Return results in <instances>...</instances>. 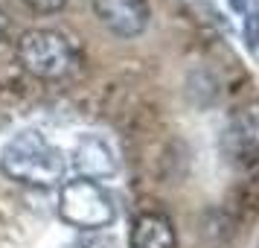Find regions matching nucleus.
Returning <instances> with one entry per match:
<instances>
[{
	"label": "nucleus",
	"mask_w": 259,
	"mask_h": 248,
	"mask_svg": "<svg viewBox=\"0 0 259 248\" xmlns=\"http://www.w3.org/2000/svg\"><path fill=\"white\" fill-rule=\"evenodd\" d=\"M0 169L18 184L56 187L64 178L67 161H64L59 146H53L41 131L26 129L21 134H15L6 143V149L0 152Z\"/></svg>",
	"instance_id": "nucleus-1"
},
{
	"label": "nucleus",
	"mask_w": 259,
	"mask_h": 248,
	"mask_svg": "<svg viewBox=\"0 0 259 248\" xmlns=\"http://www.w3.org/2000/svg\"><path fill=\"white\" fill-rule=\"evenodd\" d=\"M227 146L233 158L245 164H259V105L245 108L227 129Z\"/></svg>",
	"instance_id": "nucleus-6"
},
{
	"label": "nucleus",
	"mask_w": 259,
	"mask_h": 248,
	"mask_svg": "<svg viewBox=\"0 0 259 248\" xmlns=\"http://www.w3.org/2000/svg\"><path fill=\"white\" fill-rule=\"evenodd\" d=\"M59 216L70 228L79 231H99L117 219L114 199L99 181L91 178H73L64 181L59 193Z\"/></svg>",
	"instance_id": "nucleus-2"
},
{
	"label": "nucleus",
	"mask_w": 259,
	"mask_h": 248,
	"mask_svg": "<svg viewBox=\"0 0 259 248\" xmlns=\"http://www.w3.org/2000/svg\"><path fill=\"white\" fill-rule=\"evenodd\" d=\"M73 166L82 172L79 178H91V181L117 175V161H114L111 146L102 137H96V134H84L82 140L76 143V149H73Z\"/></svg>",
	"instance_id": "nucleus-5"
},
{
	"label": "nucleus",
	"mask_w": 259,
	"mask_h": 248,
	"mask_svg": "<svg viewBox=\"0 0 259 248\" xmlns=\"http://www.w3.org/2000/svg\"><path fill=\"white\" fill-rule=\"evenodd\" d=\"M230 6H233L236 12H245V9H247V0H230Z\"/></svg>",
	"instance_id": "nucleus-10"
},
{
	"label": "nucleus",
	"mask_w": 259,
	"mask_h": 248,
	"mask_svg": "<svg viewBox=\"0 0 259 248\" xmlns=\"http://www.w3.org/2000/svg\"><path fill=\"white\" fill-rule=\"evenodd\" d=\"M6 26H9V18H6V15L0 12V38L6 36Z\"/></svg>",
	"instance_id": "nucleus-11"
},
{
	"label": "nucleus",
	"mask_w": 259,
	"mask_h": 248,
	"mask_svg": "<svg viewBox=\"0 0 259 248\" xmlns=\"http://www.w3.org/2000/svg\"><path fill=\"white\" fill-rule=\"evenodd\" d=\"M35 12H41V15H50V12H59L61 6L67 3V0H26Z\"/></svg>",
	"instance_id": "nucleus-9"
},
{
	"label": "nucleus",
	"mask_w": 259,
	"mask_h": 248,
	"mask_svg": "<svg viewBox=\"0 0 259 248\" xmlns=\"http://www.w3.org/2000/svg\"><path fill=\"white\" fill-rule=\"evenodd\" d=\"M18 61L35 79H61L76 67V53L56 29H29L18 38Z\"/></svg>",
	"instance_id": "nucleus-3"
},
{
	"label": "nucleus",
	"mask_w": 259,
	"mask_h": 248,
	"mask_svg": "<svg viewBox=\"0 0 259 248\" xmlns=\"http://www.w3.org/2000/svg\"><path fill=\"white\" fill-rule=\"evenodd\" d=\"M128 248H178L175 228L163 213H143L131 225Z\"/></svg>",
	"instance_id": "nucleus-7"
},
{
	"label": "nucleus",
	"mask_w": 259,
	"mask_h": 248,
	"mask_svg": "<svg viewBox=\"0 0 259 248\" xmlns=\"http://www.w3.org/2000/svg\"><path fill=\"white\" fill-rule=\"evenodd\" d=\"M94 12L119 38H134L149 26L146 0H94Z\"/></svg>",
	"instance_id": "nucleus-4"
},
{
	"label": "nucleus",
	"mask_w": 259,
	"mask_h": 248,
	"mask_svg": "<svg viewBox=\"0 0 259 248\" xmlns=\"http://www.w3.org/2000/svg\"><path fill=\"white\" fill-rule=\"evenodd\" d=\"M245 38H247V47L256 50V44H259V6H253L245 18Z\"/></svg>",
	"instance_id": "nucleus-8"
}]
</instances>
